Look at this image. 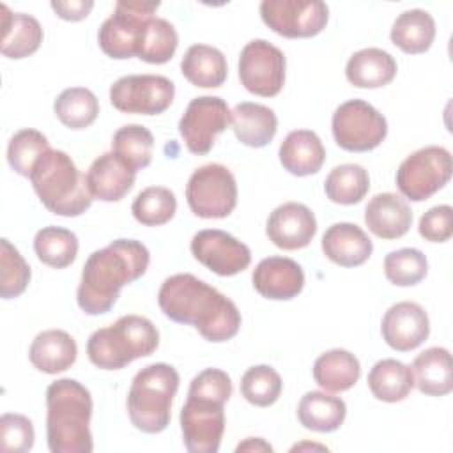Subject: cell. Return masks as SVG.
Listing matches in <instances>:
<instances>
[{
	"label": "cell",
	"mask_w": 453,
	"mask_h": 453,
	"mask_svg": "<svg viewBox=\"0 0 453 453\" xmlns=\"http://www.w3.org/2000/svg\"><path fill=\"white\" fill-rule=\"evenodd\" d=\"M53 111L65 127L85 129L97 119L99 101L96 94L85 87H69L57 96Z\"/></svg>",
	"instance_id": "e575fe53"
},
{
	"label": "cell",
	"mask_w": 453,
	"mask_h": 453,
	"mask_svg": "<svg viewBox=\"0 0 453 453\" xmlns=\"http://www.w3.org/2000/svg\"><path fill=\"white\" fill-rule=\"evenodd\" d=\"M368 388L372 395L388 403L402 402L414 388V377L411 366L396 359L377 361L368 373Z\"/></svg>",
	"instance_id": "d6a6232c"
},
{
	"label": "cell",
	"mask_w": 453,
	"mask_h": 453,
	"mask_svg": "<svg viewBox=\"0 0 453 453\" xmlns=\"http://www.w3.org/2000/svg\"><path fill=\"white\" fill-rule=\"evenodd\" d=\"M230 124V108L218 96H200L189 101L180 120L179 133L191 154L211 152L216 136Z\"/></svg>",
	"instance_id": "9a60e30c"
},
{
	"label": "cell",
	"mask_w": 453,
	"mask_h": 453,
	"mask_svg": "<svg viewBox=\"0 0 453 453\" xmlns=\"http://www.w3.org/2000/svg\"><path fill=\"white\" fill-rule=\"evenodd\" d=\"M150 262L147 246L134 239H115L88 255L76 290L78 306L87 315L108 313L122 287L140 280Z\"/></svg>",
	"instance_id": "7a4b0ae2"
},
{
	"label": "cell",
	"mask_w": 453,
	"mask_h": 453,
	"mask_svg": "<svg viewBox=\"0 0 453 453\" xmlns=\"http://www.w3.org/2000/svg\"><path fill=\"white\" fill-rule=\"evenodd\" d=\"M152 149L154 136L142 124H126L119 127L111 140V150L136 172L150 165Z\"/></svg>",
	"instance_id": "8d00e7d4"
},
{
	"label": "cell",
	"mask_w": 453,
	"mask_h": 453,
	"mask_svg": "<svg viewBox=\"0 0 453 453\" xmlns=\"http://www.w3.org/2000/svg\"><path fill=\"white\" fill-rule=\"evenodd\" d=\"M191 255L218 276H235L251 264L250 248L228 232L200 230L191 239Z\"/></svg>",
	"instance_id": "2e32d148"
},
{
	"label": "cell",
	"mask_w": 453,
	"mask_h": 453,
	"mask_svg": "<svg viewBox=\"0 0 453 453\" xmlns=\"http://www.w3.org/2000/svg\"><path fill=\"white\" fill-rule=\"evenodd\" d=\"M426 273L428 260L418 248H400L384 258V274L396 287L418 285Z\"/></svg>",
	"instance_id": "b9f144b4"
},
{
	"label": "cell",
	"mask_w": 453,
	"mask_h": 453,
	"mask_svg": "<svg viewBox=\"0 0 453 453\" xmlns=\"http://www.w3.org/2000/svg\"><path fill=\"white\" fill-rule=\"evenodd\" d=\"M2 9V42L0 51L7 58H25L35 53L42 42V27L25 12H12L5 4Z\"/></svg>",
	"instance_id": "484cf974"
},
{
	"label": "cell",
	"mask_w": 453,
	"mask_h": 453,
	"mask_svg": "<svg viewBox=\"0 0 453 453\" xmlns=\"http://www.w3.org/2000/svg\"><path fill=\"white\" fill-rule=\"evenodd\" d=\"M78 248L80 242L76 234L62 226H44L34 237L37 258L53 269L71 265L78 255Z\"/></svg>",
	"instance_id": "d590c367"
},
{
	"label": "cell",
	"mask_w": 453,
	"mask_h": 453,
	"mask_svg": "<svg viewBox=\"0 0 453 453\" xmlns=\"http://www.w3.org/2000/svg\"><path fill=\"white\" fill-rule=\"evenodd\" d=\"M281 377L269 365H255L241 377V395L257 407L273 405L281 395Z\"/></svg>",
	"instance_id": "60d3db41"
},
{
	"label": "cell",
	"mask_w": 453,
	"mask_h": 453,
	"mask_svg": "<svg viewBox=\"0 0 453 453\" xmlns=\"http://www.w3.org/2000/svg\"><path fill=\"white\" fill-rule=\"evenodd\" d=\"M186 200L191 212L203 219H221L237 205V182L234 173L219 163L198 166L188 184Z\"/></svg>",
	"instance_id": "9c48e42d"
},
{
	"label": "cell",
	"mask_w": 453,
	"mask_h": 453,
	"mask_svg": "<svg viewBox=\"0 0 453 453\" xmlns=\"http://www.w3.org/2000/svg\"><path fill=\"white\" fill-rule=\"evenodd\" d=\"M159 345L157 327L142 315H124L88 336L87 356L101 370H120L138 357L150 356Z\"/></svg>",
	"instance_id": "8992f818"
},
{
	"label": "cell",
	"mask_w": 453,
	"mask_h": 453,
	"mask_svg": "<svg viewBox=\"0 0 453 453\" xmlns=\"http://www.w3.org/2000/svg\"><path fill=\"white\" fill-rule=\"evenodd\" d=\"M35 439L32 421L23 414H2L0 418V449L5 453H27Z\"/></svg>",
	"instance_id": "ee69618b"
},
{
	"label": "cell",
	"mask_w": 453,
	"mask_h": 453,
	"mask_svg": "<svg viewBox=\"0 0 453 453\" xmlns=\"http://www.w3.org/2000/svg\"><path fill=\"white\" fill-rule=\"evenodd\" d=\"M368 230L386 241L405 235L412 225L409 203L396 193H377L365 207Z\"/></svg>",
	"instance_id": "7402d4cb"
},
{
	"label": "cell",
	"mask_w": 453,
	"mask_h": 453,
	"mask_svg": "<svg viewBox=\"0 0 453 453\" xmlns=\"http://www.w3.org/2000/svg\"><path fill=\"white\" fill-rule=\"evenodd\" d=\"M370 189V175L361 165L345 163L334 166L326 180L324 191L326 196L340 205L359 203Z\"/></svg>",
	"instance_id": "836d02e7"
},
{
	"label": "cell",
	"mask_w": 453,
	"mask_h": 453,
	"mask_svg": "<svg viewBox=\"0 0 453 453\" xmlns=\"http://www.w3.org/2000/svg\"><path fill=\"white\" fill-rule=\"evenodd\" d=\"M391 42L403 53L418 55L430 50L435 39V21L423 9H409L398 14L391 32Z\"/></svg>",
	"instance_id": "1f68e13d"
},
{
	"label": "cell",
	"mask_w": 453,
	"mask_h": 453,
	"mask_svg": "<svg viewBox=\"0 0 453 453\" xmlns=\"http://www.w3.org/2000/svg\"><path fill=\"white\" fill-rule=\"evenodd\" d=\"M235 451L237 453H241V451H255V453L267 451V453H271L273 446L269 442H265L262 437H248V439H244L242 442L237 444Z\"/></svg>",
	"instance_id": "7dc6e473"
},
{
	"label": "cell",
	"mask_w": 453,
	"mask_h": 453,
	"mask_svg": "<svg viewBox=\"0 0 453 453\" xmlns=\"http://www.w3.org/2000/svg\"><path fill=\"white\" fill-rule=\"evenodd\" d=\"M251 281L262 297L271 301H288L301 294L304 287V273L292 258L267 257L253 269Z\"/></svg>",
	"instance_id": "d6986e66"
},
{
	"label": "cell",
	"mask_w": 453,
	"mask_h": 453,
	"mask_svg": "<svg viewBox=\"0 0 453 453\" xmlns=\"http://www.w3.org/2000/svg\"><path fill=\"white\" fill-rule=\"evenodd\" d=\"M361 375L359 359L345 349H331L320 354L313 363L315 382L331 393L350 389Z\"/></svg>",
	"instance_id": "4dcf8cb0"
},
{
	"label": "cell",
	"mask_w": 453,
	"mask_h": 453,
	"mask_svg": "<svg viewBox=\"0 0 453 453\" xmlns=\"http://www.w3.org/2000/svg\"><path fill=\"white\" fill-rule=\"evenodd\" d=\"M380 333L393 350L409 352L428 338L430 320L425 308L418 303L400 301L384 313Z\"/></svg>",
	"instance_id": "ac0fdd59"
},
{
	"label": "cell",
	"mask_w": 453,
	"mask_h": 453,
	"mask_svg": "<svg viewBox=\"0 0 453 453\" xmlns=\"http://www.w3.org/2000/svg\"><path fill=\"white\" fill-rule=\"evenodd\" d=\"M327 449L326 446H322V444H310V442H301V444H296V446H292V449L290 451H299V449Z\"/></svg>",
	"instance_id": "c3c4849f"
},
{
	"label": "cell",
	"mask_w": 453,
	"mask_h": 453,
	"mask_svg": "<svg viewBox=\"0 0 453 453\" xmlns=\"http://www.w3.org/2000/svg\"><path fill=\"white\" fill-rule=\"evenodd\" d=\"M230 124L235 138L253 149L271 143L278 131L276 113L258 103H239L230 111Z\"/></svg>",
	"instance_id": "d4e9b609"
},
{
	"label": "cell",
	"mask_w": 453,
	"mask_h": 453,
	"mask_svg": "<svg viewBox=\"0 0 453 453\" xmlns=\"http://www.w3.org/2000/svg\"><path fill=\"white\" fill-rule=\"evenodd\" d=\"M30 182L41 203L57 216L76 218L92 205L85 175L64 150L50 149L35 163Z\"/></svg>",
	"instance_id": "5b68a950"
},
{
	"label": "cell",
	"mask_w": 453,
	"mask_h": 453,
	"mask_svg": "<svg viewBox=\"0 0 453 453\" xmlns=\"http://www.w3.org/2000/svg\"><path fill=\"white\" fill-rule=\"evenodd\" d=\"M92 0H53L51 9L55 14L65 21H80L88 16L92 11Z\"/></svg>",
	"instance_id": "bcb514c9"
},
{
	"label": "cell",
	"mask_w": 453,
	"mask_h": 453,
	"mask_svg": "<svg viewBox=\"0 0 453 453\" xmlns=\"http://www.w3.org/2000/svg\"><path fill=\"white\" fill-rule=\"evenodd\" d=\"M177 44L175 27L163 18H152L142 32L136 57L149 64H166L175 55Z\"/></svg>",
	"instance_id": "74e56055"
},
{
	"label": "cell",
	"mask_w": 453,
	"mask_h": 453,
	"mask_svg": "<svg viewBox=\"0 0 453 453\" xmlns=\"http://www.w3.org/2000/svg\"><path fill=\"white\" fill-rule=\"evenodd\" d=\"M232 380L219 368H205L191 379L188 400L180 409V432L189 453H216L225 432V403Z\"/></svg>",
	"instance_id": "3957f363"
},
{
	"label": "cell",
	"mask_w": 453,
	"mask_h": 453,
	"mask_svg": "<svg viewBox=\"0 0 453 453\" xmlns=\"http://www.w3.org/2000/svg\"><path fill=\"white\" fill-rule=\"evenodd\" d=\"M173 97V81L161 74H127L110 87V103L122 113L159 115Z\"/></svg>",
	"instance_id": "7c38bea8"
},
{
	"label": "cell",
	"mask_w": 453,
	"mask_h": 453,
	"mask_svg": "<svg viewBox=\"0 0 453 453\" xmlns=\"http://www.w3.org/2000/svg\"><path fill=\"white\" fill-rule=\"evenodd\" d=\"M30 265L11 244L9 239L0 241V297L14 299L21 296L30 283Z\"/></svg>",
	"instance_id": "7bdbcfd3"
},
{
	"label": "cell",
	"mask_w": 453,
	"mask_h": 453,
	"mask_svg": "<svg viewBox=\"0 0 453 453\" xmlns=\"http://www.w3.org/2000/svg\"><path fill=\"white\" fill-rule=\"evenodd\" d=\"M182 76L195 87L218 88L228 76L225 55L209 44H193L180 60Z\"/></svg>",
	"instance_id": "f1b7e54d"
},
{
	"label": "cell",
	"mask_w": 453,
	"mask_h": 453,
	"mask_svg": "<svg viewBox=\"0 0 453 453\" xmlns=\"http://www.w3.org/2000/svg\"><path fill=\"white\" fill-rule=\"evenodd\" d=\"M320 246L324 255L342 267L363 265L373 251V244L365 230L349 221L331 225L324 232Z\"/></svg>",
	"instance_id": "44dd1931"
},
{
	"label": "cell",
	"mask_w": 453,
	"mask_h": 453,
	"mask_svg": "<svg viewBox=\"0 0 453 453\" xmlns=\"http://www.w3.org/2000/svg\"><path fill=\"white\" fill-rule=\"evenodd\" d=\"M396 60L380 48H365L350 55L345 65L349 83L357 88H380L396 76Z\"/></svg>",
	"instance_id": "4316f807"
},
{
	"label": "cell",
	"mask_w": 453,
	"mask_h": 453,
	"mask_svg": "<svg viewBox=\"0 0 453 453\" xmlns=\"http://www.w3.org/2000/svg\"><path fill=\"white\" fill-rule=\"evenodd\" d=\"M333 138L338 147L349 152H368L377 149L386 134L384 115L363 99L342 103L331 119Z\"/></svg>",
	"instance_id": "30bf717a"
},
{
	"label": "cell",
	"mask_w": 453,
	"mask_h": 453,
	"mask_svg": "<svg viewBox=\"0 0 453 453\" xmlns=\"http://www.w3.org/2000/svg\"><path fill=\"white\" fill-rule=\"evenodd\" d=\"M414 386L428 396H444L453 389L451 354L444 347H430L412 361Z\"/></svg>",
	"instance_id": "83f0119b"
},
{
	"label": "cell",
	"mask_w": 453,
	"mask_h": 453,
	"mask_svg": "<svg viewBox=\"0 0 453 453\" xmlns=\"http://www.w3.org/2000/svg\"><path fill=\"white\" fill-rule=\"evenodd\" d=\"M418 232L425 241L446 242L453 234V209L451 205H435L428 209L418 225Z\"/></svg>",
	"instance_id": "f6af8a7d"
},
{
	"label": "cell",
	"mask_w": 453,
	"mask_h": 453,
	"mask_svg": "<svg viewBox=\"0 0 453 453\" xmlns=\"http://www.w3.org/2000/svg\"><path fill=\"white\" fill-rule=\"evenodd\" d=\"M285 69L283 51L265 39H253L241 50L239 80L255 96H278L285 85Z\"/></svg>",
	"instance_id": "4fadbf2b"
},
{
	"label": "cell",
	"mask_w": 453,
	"mask_h": 453,
	"mask_svg": "<svg viewBox=\"0 0 453 453\" xmlns=\"http://www.w3.org/2000/svg\"><path fill=\"white\" fill-rule=\"evenodd\" d=\"M85 179L92 198L101 202H119L133 189L136 170L111 150L92 161Z\"/></svg>",
	"instance_id": "ffe728a7"
},
{
	"label": "cell",
	"mask_w": 453,
	"mask_h": 453,
	"mask_svg": "<svg viewBox=\"0 0 453 453\" xmlns=\"http://www.w3.org/2000/svg\"><path fill=\"white\" fill-rule=\"evenodd\" d=\"M157 7L159 2H117L97 34L103 53L117 60L136 57L142 32Z\"/></svg>",
	"instance_id": "8fae6325"
},
{
	"label": "cell",
	"mask_w": 453,
	"mask_h": 453,
	"mask_svg": "<svg viewBox=\"0 0 453 453\" xmlns=\"http://www.w3.org/2000/svg\"><path fill=\"white\" fill-rule=\"evenodd\" d=\"M48 150H50L48 138L41 131L27 127L14 133V136L9 140L7 163L16 173L30 179L35 163Z\"/></svg>",
	"instance_id": "ab89813d"
},
{
	"label": "cell",
	"mask_w": 453,
	"mask_h": 453,
	"mask_svg": "<svg viewBox=\"0 0 453 453\" xmlns=\"http://www.w3.org/2000/svg\"><path fill=\"white\" fill-rule=\"evenodd\" d=\"M78 357L74 338L62 329H48L39 333L30 345L28 359L39 372L55 375L69 370Z\"/></svg>",
	"instance_id": "cb8c5ba5"
},
{
	"label": "cell",
	"mask_w": 453,
	"mask_h": 453,
	"mask_svg": "<svg viewBox=\"0 0 453 453\" xmlns=\"http://www.w3.org/2000/svg\"><path fill=\"white\" fill-rule=\"evenodd\" d=\"M46 437L51 453H90L92 395L74 379H58L46 389Z\"/></svg>",
	"instance_id": "277c9868"
},
{
	"label": "cell",
	"mask_w": 453,
	"mask_h": 453,
	"mask_svg": "<svg viewBox=\"0 0 453 453\" xmlns=\"http://www.w3.org/2000/svg\"><path fill=\"white\" fill-rule=\"evenodd\" d=\"M345 416V402L326 391H308L297 405L299 423L311 432H334L343 425Z\"/></svg>",
	"instance_id": "f546056e"
},
{
	"label": "cell",
	"mask_w": 453,
	"mask_h": 453,
	"mask_svg": "<svg viewBox=\"0 0 453 453\" xmlns=\"http://www.w3.org/2000/svg\"><path fill=\"white\" fill-rule=\"evenodd\" d=\"M177 211L173 191L165 186H149L133 200L131 212L134 219L145 226H159L168 223Z\"/></svg>",
	"instance_id": "f35d334b"
},
{
	"label": "cell",
	"mask_w": 453,
	"mask_h": 453,
	"mask_svg": "<svg viewBox=\"0 0 453 453\" xmlns=\"http://www.w3.org/2000/svg\"><path fill=\"white\" fill-rule=\"evenodd\" d=\"M157 304L165 317L193 326L212 343L228 342L241 329L235 303L189 273L168 276L159 287Z\"/></svg>",
	"instance_id": "6da1fadb"
},
{
	"label": "cell",
	"mask_w": 453,
	"mask_h": 453,
	"mask_svg": "<svg viewBox=\"0 0 453 453\" xmlns=\"http://www.w3.org/2000/svg\"><path fill=\"white\" fill-rule=\"evenodd\" d=\"M281 166L297 177L317 173L326 161V149L317 133L310 129L290 131L278 150Z\"/></svg>",
	"instance_id": "603a6c76"
},
{
	"label": "cell",
	"mask_w": 453,
	"mask_h": 453,
	"mask_svg": "<svg viewBox=\"0 0 453 453\" xmlns=\"http://www.w3.org/2000/svg\"><path fill=\"white\" fill-rule=\"evenodd\" d=\"M260 16L278 35L303 39L313 37L326 28L329 9L320 0H264Z\"/></svg>",
	"instance_id": "5bb4252c"
},
{
	"label": "cell",
	"mask_w": 453,
	"mask_h": 453,
	"mask_svg": "<svg viewBox=\"0 0 453 453\" xmlns=\"http://www.w3.org/2000/svg\"><path fill=\"white\" fill-rule=\"evenodd\" d=\"M265 234L280 250L306 248L317 234V219L310 207L299 202L278 205L267 218Z\"/></svg>",
	"instance_id": "e0dca14e"
},
{
	"label": "cell",
	"mask_w": 453,
	"mask_h": 453,
	"mask_svg": "<svg viewBox=\"0 0 453 453\" xmlns=\"http://www.w3.org/2000/svg\"><path fill=\"white\" fill-rule=\"evenodd\" d=\"M453 159L448 149L428 145L409 154L396 170V188L412 200L423 202L442 189L451 179Z\"/></svg>",
	"instance_id": "ba28073f"
},
{
	"label": "cell",
	"mask_w": 453,
	"mask_h": 453,
	"mask_svg": "<svg viewBox=\"0 0 453 453\" xmlns=\"http://www.w3.org/2000/svg\"><path fill=\"white\" fill-rule=\"evenodd\" d=\"M179 382L177 370L168 363L147 365L133 377L126 405L136 430L159 434L168 426Z\"/></svg>",
	"instance_id": "52a82bcc"
}]
</instances>
